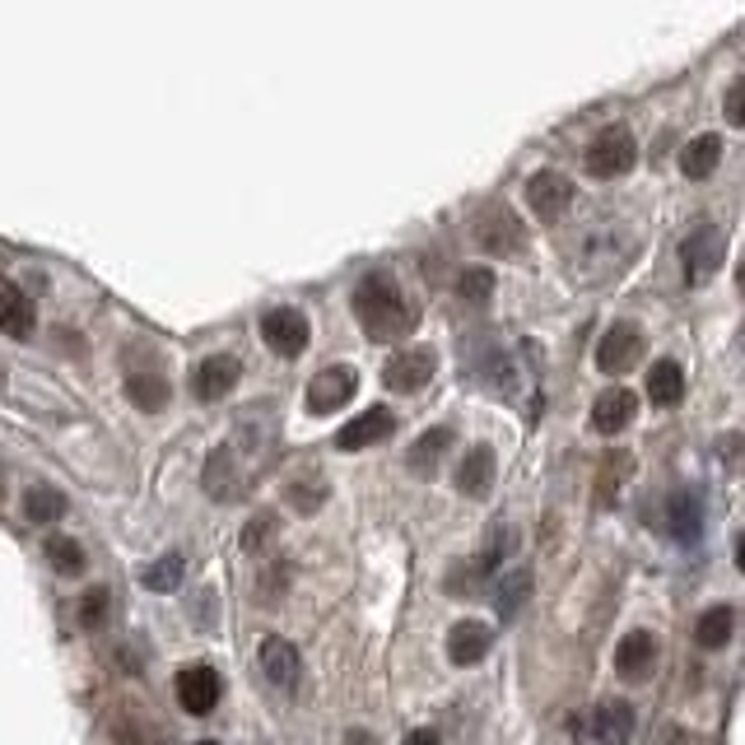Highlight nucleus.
Instances as JSON below:
<instances>
[{"mask_svg": "<svg viewBox=\"0 0 745 745\" xmlns=\"http://www.w3.org/2000/svg\"><path fill=\"white\" fill-rule=\"evenodd\" d=\"M648 396H652V405H662V411L681 405V396H685V369L675 364V359H658L652 373H648Z\"/></svg>", "mask_w": 745, "mask_h": 745, "instance_id": "nucleus-24", "label": "nucleus"}, {"mask_svg": "<svg viewBox=\"0 0 745 745\" xmlns=\"http://www.w3.org/2000/svg\"><path fill=\"white\" fill-rule=\"evenodd\" d=\"M736 284H741V293H745V261H741V270H736Z\"/></svg>", "mask_w": 745, "mask_h": 745, "instance_id": "nucleus-40", "label": "nucleus"}, {"mask_svg": "<svg viewBox=\"0 0 745 745\" xmlns=\"http://www.w3.org/2000/svg\"><path fill=\"white\" fill-rule=\"evenodd\" d=\"M722 117H727L732 126H745V75L727 89V99H722Z\"/></svg>", "mask_w": 745, "mask_h": 745, "instance_id": "nucleus-35", "label": "nucleus"}, {"mask_svg": "<svg viewBox=\"0 0 745 745\" xmlns=\"http://www.w3.org/2000/svg\"><path fill=\"white\" fill-rule=\"evenodd\" d=\"M145 587H149V592H177V587H183V559L164 555L159 563H149V569H145Z\"/></svg>", "mask_w": 745, "mask_h": 745, "instance_id": "nucleus-30", "label": "nucleus"}, {"mask_svg": "<svg viewBox=\"0 0 745 745\" xmlns=\"http://www.w3.org/2000/svg\"><path fill=\"white\" fill-rule=\"evenodd\" d=\"M327 504V485H293L289 489V508L293 513H318Z\"/></svg>", "mask_w": 745, "mask_h": 745, "instance_id": "nucleus-33", "label": "nucleus"}, {"mask_svg": "<svg viewBox=\"0 0 745 745\" xmlns=\"http://www.w3.org/2000/svg\"><path fill=\"white\" fill-rule=\"evenodd\" d=\"M470 234H476V242L485 247L489 257H517L527 247V234H522V219H517L508 206H485L476 215V224H470Z\"/></svg>", "mask_w": 745, "mask_h": 745, "instance_id": "nucleus-3", "label": "nucleus"}, {"mask_svg": "<svg viewBox=\"0 0 745 745\" xmlns=\"http://www.w3.org/2000/svg\"><path fill=\"white\" fill-rule=\"evenodd\" d=\"M652 666H658V639L648 629H634V634H624L615 643V671L624 681H648Z\"/></svg>", "mask_w": 745, "mask_h": 745, "instance_id": "nucleus-14", "label": "nucleus"}, {"mask_svg": "<svg viewBox=\"0 0 745 745\" xmlns=\"http://www.w3.org/2000/svg\"><path fill=\"white\" fill-rule=\"evenodd\" d=\"M489 485H494V453L480 443V447H470V453L462 457V466H457V489L466 494V499H485Z\"/></svg>", "mask_w": 745, "mask_h": 745, "instance_id": "nucleus-22", "label": "nucleus"}, {"mask_svg": "<svg viewBox=\"0 0 745 745\" xmlns=\"http://www.w3.org/2000/svg\"><path fill=\"white\" fill-rule=\"evenodd\" d=\"M80 620H84L89 629H99V624L107 620V592H103V587L84 592V601H80Z\"/></svg>", "mask_w": 745, "mask_h": 745, "instance_id": "nucleus-34", "label": "nucleus"}, {"mask_svg": "<svg viewBox=\"0 0 745 745\" xmlns=\"http://www.w3.org/2000/svg\"><path fill=\"white\" fill-rule=\"evenodd\" d=\"M61 513H65V494L48 489V485H38L24 494V517L38 527H48V522H61Z\"/></svg>", "mask_w": 745, "mask_h": 745, "instance_id": "nucleus-28", "label": "nucleus"}, {"mask_svg": "<svg viewBox=\"0 0 745 745\" xmlns=\"http://www.w3.org/2000/svg\"><path fill=\"white\" fill-rule=\"evenodd\" d=\"M634 415H639V396L634 392H629V387H606L597 396V405H592V428L606 434V438H615V434H624Z\"/></svg>", "mask_w": 745, "mask_h": 745, "instance_id": "nucleus-12", "label": "nucleus"}, {"mask_svg": "<svg viewBox=\"0 0 745 745\" xmlns=\"http://www.w3.org/2000/svg\"><path fill=\"white\" fill-rule=\"evenodd\" d=\"M192 382H196V396L200 401H224L242 382V364H238L234 354H210V359H200V364H196Z\"/></svg>", "mask_w": 745, "mask_h": 745, "instance_id": "nucleus-11", "label": "nucleus"}, {"mask_svg": "<svg viewBox=\"0 0 745 745\" xmlns=\"http://www.w3.org/2000/svg\"><path fill=\"white\" fill-rule=\"evenodd\" d=\"M345 745H377V736H373V732H359V727H354V732H345Z\"/></svg>", "mask_w": 745, "mask_h": 745, "instance_id": "nucleus-38", "label": "nucleus"}, {"mask_svg": "<svg viewBox=\"0 0 745 745\" xmlns=\"http://www.w3.org/2000/svg\"><path fill=\"white\" fill-rule=\"evenodd\" d=\"M513 550V531L508 527H499V536H494V546L485 550V555H476L470 563H457V573L447 578V592H457V597H466V592H480V587L489 582V573L499 569V559Z\"/></svg>", "mask_w": 745, "mask_h": 745, "instance_id": "nucleus-10", "label": "nucleus"}, {"mask_svg": "<svg viewBox=\"0 0 745 745\" xmlns=\"http://www.w3.org/2000/svg\"><path fill=\"white\" fill-rule=\"evenodd\" d=\"M457 293L466 303H485L489 293H494V270H485V266H466L462 270V280H457Z\"/></svg>", "mask_w": 745, "mask_h": 745, "instance_id": "nucleus-32", "label": "nucleus"}, {"mask_svg": "<svg viewBox=\"0 0 745 745\" xmlns=\"http://www.w3.org/2000/svg\"><path fill=\"white\" fill-rule=\"evenodd\" d=\"M33 327H38L33 299L14 280H0V331H6L10 341H29Z\"/></svg>", "mask_w": 745, "mask_h": 745, "instance_id": "nucleus-15", "label": "nucleus"}, {"mask_svg": "<svg viewBox=\"0 0 745 745\" xmlns=\"http://www.w3.org/2000/svg\"><path fill=\"white\" fill-rule=\"evenodd\" d=\"M354 318L369 331V341H401V335L415 331V308L405 303L401 284L387 276V270H369L354 289Z\"/></svg>", "mask_w": 745, "mask_h": 745, "instance_id": "nucleus-1", "label": "nucleus"}, {"mask_svg": "<svg viewBox=\"0 0 745 745\" xmlns=\"http://www.w3.org/2000/svg\"><path fill=\"white\" fill-rule=\"evenodd\" d=\"M629 476H634V457H629V453H611V457H606L601 476H597V504L611 508L615 494H620V485H624Z\"/></svg>", "mask_w": 745, "mask_h": 745, "instance_id": "nucleus-27", "label": "nucleus"}, {"mask_svg": "<svg viewBox=\"0 0 745 745\" xmlns=\"http://www.w3.org/2000/svg\"><path fill=\"white\" fill-rule=\"evenodd\" d=\"M396 428V415L387 411V405H373V411H364L359 420H350L341 434H335V447L341 453H359V447H373V443H382Z\"/></svg>", "mask_w": 745, "mask_h": 745, "instance_id": "nucleus-13", "label": "nucleus"}, {"mask_svg": "<svg viewBox=\"0 0 745 745\" xmlns=\"http://www.w3.org/2000/svg\"><path fill=\"white\" fill-rule=\"evenodd\" d=\"M261 341L276 350L280 359H299L312 341V327L299 308H270L266 318H261Z\"/></svg>", "mask_w": 745, "mask_h": 745, "instance_id": "nucleus-5", "label": "nucleus"}, {"mask_svg": "<svg viewBox=\"0 0 745 745\" xmlns=\"http://www.w3.org/2000/svg\"><path fill=\"white\" fill-rule=\"evenodd\" d=\"M447 447H453V428L438 424V428H424V434L411 443V453H405V466H411V476L428 480L438 470V462L447 457Z\"/></svg>", "mask_w": 745, "mask_h": 745, "instance_id": "nucleus-20", "label": "nucleus"}, {"mask_svg": "<svg viewBox=\"0 0 745 745\" xmlns=\"http://www.w3.org/2000/svg\"><path fill=\"white\" fill-rule=\"evenodd\" d=\"M732 629H736L732 606H708V611L699 615V624H694V643L704 652H717V648L732 643Z\"/></svg>", "mask_w": 745, "mask_h": 745, "instance_id": "nucleus-25", "label": "nucleus"}, {"mask_svg": "<svg viewBox=\"0 0 745 745\" xmlns=\"http://www.w3.org/2000/svg\"><path fill=\"white\" fill-rule=\"evenodd\" d=\"M639 159V145H634V135H629L624 126H606L592 145H587V173L601 177V183H611V177H624L629 168H634Z\"/></svg>", "mask_w": 745, "mask_h": 745, "instance_id": "nucleus-2", "label": "nucleus"}, {"mask_svg": "<svg viewBox=\"0 0 745 745\" xmlns=\"http://www.w3.org/2000/svg\"><path fill=\"white\" fill-rule=\"evenodd\" d=\"M666 745H685V736H681V732H675V736H666Z\"/></svg>", "mask_w": 745, "mask_h": 745, "instance_id": "nucleus-41", "label": "nucleus"}, {"mask_svg": "<svg viewBox=\"0 0 745 745\" xmlns=\"http://www.w3.org/2000/svg\"><path fill=\"white\" fill-rule=\"evenodd\" d=\"M587 736H592L597 745H624L629 736H634V708L620 704V699L601 704L592 717H587Z\"/></svg>", "mask_w": 745, "mask_h": 745, "instance_id": "nucleus-19", "label": "nucleus"}, {"mask_svg": "<svg viewBox=\"0 0 745 745\" xmlns=\"http://www.w3.org/2000/svg\"><path fill=\"white\" fill-rule=\"evenodd\" d=\"M270 527H276V522H270L266 513H261V517H252V522H247V531H242V550H261L266 540H270Z\"/></svg>", "mask_w": 745, "mask_h": 745, "instance_id": "nucleus-36", "label": "nucleus"}, {"mask_svg": "<svg viewBox=\"0 0 745 745\" xmlns=\"http://www.w3.org/2000/svg\"><path fill=\"white\" fill-rule=\"evenodd\" d=\"M261 671L270 685H280L284 694L299 690V675H303V662H299V648L284 643V639H266L261 643Z\"/></svg>", "mask_w": 745, "mask_h": 745, "instance_id": "nucleus-17", "label": "nucleus"}, {"mask_svg": "<svg viewBox=\"0 0 745 745\" xmlns=\"http://www.w3.org/2000/svg\"><path fill=\"white\" fill-rule=\"evenodd\" d=\"M206 494L219 504H234L242 494V476H238V457L229 453V447H219V453H210L206 462Z\"/></svg>", "mask_w": 745, "mask_h": 745, "instance_id": "nucleus-21", "label": "nucleus"}, {"mask_svg": "<svg viewBox=\"0 0 745 745\" xmlns=\"http://www.w3.org/2000/svg\"><path fill=\"white\" fill-rule=\"evenodd\" d=\"M643 359V331L634 327V322H615L611 331L597 341V369L606 373V377H620V373H629Z\"/></svg>", "mask_w": 745, "mask_h": 745, "instance_id": "nucleus-6", "label": "nucleus"}, {"mask_svg": "<svg viewBox=\"0 0 745 745\" xmlns=\"http://www.w3.org/2000/svg\"><path fill=\"white\" fill-rule=\"evenodd\" d=\"M200 745H219V741H200Z\"/></svg>", "mask_w": 745, "mask_h": 745, "instance_id": "nucleus-42", "label": "nucleus"}, {"mask_svg": "<svg viewBox=\"0 0 745 745\" xmlns=\"http://www.w3.org/2000/svg\"><path fill=\"white\" fill-rule=\"evenodd\" d=\"M126 396H131V405L135 411H164L168 405V382H164V373H154V369H145V373H131L126 377Z\"/></svg>", "mask_w": 745, "mask_h": 745, "instance_id": "nucleus-26", "label": "nucleus"}, {"mask_svg": "<svg viewBox=\"0 0 745 745\" xmlns=\"http://www.w3.org/2000/svg\"><path fill=\"white\" fill-rule=\"evenodd\" d=\"M354 392H359V373L345 369V364H331L308 382V411L312 415H335L354 401Z\"/></svg>", "mask_w": 745, "mask_h": 745, "instance_id": "nucleus-7", "label": "nucleus"}, {"mask_svg": "<svg viewBox=\"0 0 745 745\" xmlns=\"http://www.w3.org/2000/svg\"><path fill=\"white\" fill-rule=\"evenodd\" d=\"M494 643V629L480 624V620H457L453 634H447V658H453L457 666H476L485 662V652Z\"/></svg>", "mask_w": 745, "mask_h": 745, "instance_id": "nucleus-18", "label": "nucleus"}, {"mask_svg": "<svg viewBox=\"0 0 745 745\" xmlns=\"http://www.w3.org/2000/svg\"><path fill=\"white\" fill-rule=\"evenodd\" d=\"M717 164H722V135H694V141L681 149V173L690 177V183L713 177Z\"/></svg>", "mask_w": 745, "mask_h": 745, "instance_id": "nucleus-23", "label": "nucleus"}, {"mask_svg": "<svg viewBox=\"0 0 745 745\" xmlns=\"http://www.w3.org/2000/svg\"><path fill=\"white\" fill-rule=\"evenodd\" d=\"M219 675L210 666H192L177 675V704H183L192 717H206L215 704H219Z\"/></svg>", "mask_w": 745, "mask_h": 745, "instance_id": "nucleus-16", "label": "nucleus"}, {"mask_svg": "<svg viewBox=\"0 0 745 745\" xmlns=\"http://www.w3.org/2000/svg\"><path fill=\"white\" fill-rule=\"evenodd\" d=\"M434 373H438V354L428 345H411V350H396L387 359L382 382H387L392 392H401V396H415V392H424L428 382H434Z\"/></svg>", "mask_w": 745, "mask_h": 745, "instance_id": "nucleus-4", "label": "nucleus"}, {"mask_svg": "<svg viewBox=\"0 0 745 745\" xmlns=\"http://www.w3.org/2000/svg\"><path fill=\"white\" fill-rule=\"evenodd\" d=\"M531 597V573L527 569H517L508 582H504V592H499V620H513L517 611H522V601Z\"/></svg>", "mask_w": 745, "mask_h": 745, "instance_id": "nucleus-31", "label": "nucleus"}, {"mask_svg": "<svg viewBox=\"0 0 745 745\" xmlns=\"http://www.w3.org/2000/svg\"><path fill=\"white\" fill-rule=\"evenodd\" d=\"M527 206H531L536 219L555 224L563 210L573 206V183L563 173H555V168H540V173L527 177Z\"/></svg>", "mask_w": 745, "mask_h": 745, "instance_id": "nucleus-8", "label": "nucleus"}, {"mask_svg": "<svg viewBox=\"0 0 745 745\" xmlns=\"http://www.w3.org/2000/svg\"><path fill=\"white\" fill-rule=\"evenodd\" d=\"M48 559L56 563V573H65V578H80L84 573V550L75 546L71 536H48Z\"/></svg>", "mask_w": 745, "mask_h": 745, "instance_id": "nucleus-29", "label": "nucleus"}, {"mask_svg": "<svg viewBox=\"0 0 745 745\" xmlns=\"http://www.w3.org/2000/svg\"><path fill=\"white\" fill-rule=\"evenodd\" d=\"M401 745H438V732H434V727H415Z\"/></svg>", "mask_w": 745, "mask_h": 745, "instance_id": "nucleus-37", "label": "nucleus"}, {"mask_svg": "<svg viewBox=\"0 0 745 745\" xmlns=\"http://www.w3.org/2000/svg\"><path fill=\"white\" fill-rule=\"evenodd\" d=\"M736 569L745 573V531H741V540H736Z\"/></svg>", "mask_w": 745, "mask_h": 745, "instance_id": "nucleus-39", "label": "nucleus"}, {"mask_svg": "<svg viewBox=\"0 0 745 745\" xmlns=\"http://www.w3.org/2000/svg\"><path fill=\"white\" fill-rule=\"evenodd\" d=\"M722 252H727V242H722V234L713 229V224H699V229L681 242V261H685V280L690 284H704L713 270L722 266Z\"/></svg>", "mask_w": 745, "mask_h": 745, "instance_id": "nucleus-9", "label": "nucleus"}]
</instances>
